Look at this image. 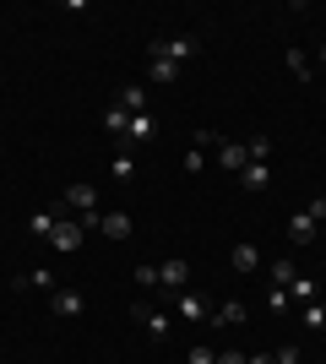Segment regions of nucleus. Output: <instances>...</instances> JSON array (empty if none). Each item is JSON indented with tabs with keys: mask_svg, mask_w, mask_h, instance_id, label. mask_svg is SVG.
<instances>
[{
	"mask_svg": "<svg viewBox=\"0 0 326 364\" xmlns=\"http://www.w3.org/2000/svg\"><path fill=\"white\" fill-rule=\"evenodd\" d=\"M202 164H207V152L190 147V152H185V174H202Z\"/></svg>",
	"mask_w": 326,
	"mask_h": 364,
	"instance_id": "28",
	"label": "nucleus"
},
{
	"mask_svg": "<svg viewBox=\"0 0 326 364\" xmlns=\"http://www.w3.org/2000/svg\"><path fill=\"white\" fill-rule=\"evenodd\" d=\"M114 104H120L125 114H147V109H153V104H147V87H141V82H125Z\"/></svg>",
	"mask_w": 326,
	"mask_h": 364,
	"instance_id": "8",
	"label": "nucleus"
},
{
	"mask_svg": "<svg viewBox=\"0 0 326 364\" xmlns=\"http://www.w3.org/2000/svg\"><path fill=\"white\" fill-rule=\"evenodd\" d=\"M147 82L169 87V82H180V65H174V60H153V55H147Z\"/></svg>",
	"mask_w": 326,
	"mask_h": 364,
	"instance_id": "14",
	"label": "nucleus"
},
{
	"mask_svg": "<svg viewBox=\"0 0 326 364\" xmlns=\"http://www.w3.org/2000/svg\"><path fill=\"white\" fill-rule=\"evenodd\" d=\"M217 164L229 168V174H239V168L250 164V152H245V141H229V136H223V141H217Z\"/></svg>",
	"mask_w": 326,
	"mask_h": 364,
	"instance_id": "7",
	"label": "nucleus"
},
{
	"mask_svg": "<svg viewBox=\"0 0 326 364\" xmlns=\"http://www.w3.org/2000/svg\"><path fill=\"white\" fill-rule=\"evenodd\" d=\"M158 289H163V294H185L190 289V261L185 256H169L163 267H158Z\"/></svg>",
	"mask_w": 326,
	"mask_h": 364,
	"instance_id": "2",
	"label": "nucleus"
},
{
	"mask_svg": "<svg viewBox=\"0 0 326 364\" xmlns=\"http://www.w3.org/2000/svg\"><path fill=\"white\" fill-rule=\"evenodd\" d=\"M104 131H114V136L125 141V136H131V114H125V109L114 104V109H109V114H104Z\"/></svg>",
	"mask_w": 326,
	"mask_h": 364,
	"instance_id": "22",
	"label": "nucleus"
},
{
	"mask_svg": "<svg viewBox=\"0 0 326 364\" xmlns=\"http://www.w3.org/2000/svg\"><path fill=\"white\" fill-rule=\"evenodd\" d=\"M131 316L141 321V332L153 337V343H163V337H169V326H174V316H169V304H163V310H153V304H136V310H131Z\"/></svg>",
	"mask_w": 326,
	"mask_h": 364,
	"instance_id": "3",
	"label": "nucleus"
},
{
	"mask_svg": "<svg viewBox=\"0 0 326 364\" xmlns=\"http://www.w3.org/2000/svg\"><path fill=\"white\" fill-rule=\"evenodd\" d=\"M272 359H278V364H299V348H294V343H288V348H278V353H272Z\"/></svg>",
	"mask_w": 326,
	"mask_h": 364,
	"instance_id": "32",
	"label": "nucleus"
},
{
	"mask_svg": "<svg viewBox=\"0 0 326 364\" xmlns=\"http://www.w3.org/2000/svg\"><path fill=\"white\" fill-rule=\"evenodd\" d=\"M16 289H38V294H55L60 283H55V272H49V267H33V272H22V277H16Z\"/></svg>",
	"mask_w": 326,
	"mask_h": 364,
	"instance_id": "11",
	"label": "nucleus"
},
{
	"mask_svg": "<svg viewBox=\"0 0 326 364\" xmlns=\"http://www.w3.org/2000/svg\"><path fill=\"white\" fill-rule=\"evenodd\" d=\"M245 152H250V164H272V136H250Z\"/></svg>",
	"mask_w": 326,
	"mask_h": 364,
	"instance_id": "23",
	"label": "nucleus"
},
{
	"mask_svg": "<svg viewBox=\"0 0 326 364\" xmlns=\"http://www.w3.org/2000/svg\"><path fill=\"white\" fill-rule=\"evenodd\" d=\"M185 364H217V348H190Z\"/></svg>",
	"mask_w": 326,
	"mask_h": 364,
	"instance_id": "27",
	"label": "nucleus"
},
{
	"mask_svg": "<svg viewBox=\"0 0 326 364\" xmlns=\"http://www.w3.org/2000/svg\"><path fill=\"white\" fill-rule=\"evenodd\" d=\"M266 310H272V316H288V289H272V283H266Z\"/></svg>",
	"mask_w": 326,
	"mask_h": 364,
	"instance_id": "25",
	"label": "nucleus"
},
{
	"mask_svg": "<svg viewBox=\"0 0 326 364\" xmlns=\"http://www.w3.org/2000/svg\"><path fill=\"white\" fill-rule=\"evenodd\" d=\"M49 245H55L60 256H71V250L82 245V223H77V218H60V223L49 228Z\"/></svg>",
	"mask_w": 326,
	"mask_h": 364,
	"instance_id": "4",
	"label": "nucleus"
},
{
	"mask_svg": "<svg viewBox=\"0 0 326 364\" xmlns=\"http://www.w3.org/2000/svg\"><path fill=\"white\" fill-rule=\"evenodd\" d=\"M234 272H261V250H256V245H234Z\"/></svg>",
	"mask_w": 326,
	"mask_h": 364,
	"instance_id": "15",
	"label": "nucleus"
},
{
	"mask_svg": "<svg viewBox=\"0 0 326 364\" xmlns=\"http://www.w3.org/2000/svg\"><path fill=\"white\" fill-rule=\"evenodd\" d=\"M288 71H294V82H310L315 65H310V55H305V49H288Z\"/></svg>",
	"mask_w": 326,
	"mask_h": 364,
	"instance_id": "21",
	"label": "nucleus"
},
{
	"mask_svg": "<svg viewBox=\"0 0 326 364\" xmlns=\"http://www.w3.org/2000/svg\"><path fill=\"white\" fill-rule=\"evenodd\" d=\"M239 185H245V191H266V185H272V164H245L239 168Z\"/></svg>",
	"mask_w": 326,
	"mask_h": 364,
	"instance_id": "12",
	"label": "nucleus"
},
{
	"mask_svg": "<svg viewBox=\"0 0 326 364\" xmlns=\"http://www.w3.org/2000/svg\"><path fill=\"white\" fill-rule=\"evenodd\" d=\"M196 49H202V44H196L190 33H180V38H153V44H147V55H153V60H174V65H185Z\"/></svg>",
	"mask_w": 326,
	"mask_h": 364,
	"instance_id": "1",
	"label": "nucleus"
},
{
	"mask_svg": "<svg viewBox=\"0 0 326 364\" xmlns=\"http://www.w3.org/2000/svg\"><path fill=\"white\" fill-rule=\"evenodd\" d=\"M305 213H310L315 223H326V196H310V201H305Z\"/></svg>",
	"mask_w": 326,
	"mask_h": 364,
	"instance_id": "29",
	"label": "nucleus"
},
{
	"mask_svg": "<svg viewBox=\"0 0 326 364\" xmlns=\"http://www.w3.org/2000/svg\"><path fill=\"white\" fill-rule=\"evenodd\" d=\"M174 316H180V321H207V299H202L196 289L174 294Z\"/></svg>",
	"mask_w": 326,
	"mask_h": 364,
	"instance_id": "6",
	"label": "nucleus"
},
{
	"mask_svg": "<svg viewBox=\"0 0 326 364\" xmlns=\"http://www.w3.org/2000/svg\"><path fill=\"white\" fill-rule=\"evenodd\" d=\"M250 364H278V359H272V353H250Z\"/></svg>",
	"mask_w": 326,
	"mask_h": 364,
	"instance_id": "33",
	"label": "nucleus"
},
{
	"mask_svg": "<svg viewBox=\"0 0 326 364\" xmlns=\"http://www.w3.org/2000/svg\"><path fill=\"white\" fill-rule=\"evenodd\" d=\"M49 304H55V316H82V310H87V299H82L77 289H55Z\"/></svg>",
	"mask_w": 326,
	"mask_h": 364,
	"instance_id": "9",
	"label": "nucleus"
},
{
	"mask_svg": "<svg viewBox=\"0 0 326 364\" xmlns=\"http://www.w3.org/2000/svg\"><path fill=\"white\" fill-rule=\"evenodd\" d=\"M321 65H326V38H321Z\"/></svg>",
	"mask_w": 326,
	"mask_h": 364,
	"instance_id": "34",
	"label": "nucleus"
},
{
	"mask_svg": "<svg viewBox=\"0 0 326 364\" xmlns=\"http://www.w3.org/2000/svg\"><path fill=\"white\" fill-rule=\"evenodd\" d=\"M294 261H272V267H266V283H272V289H288V283H294Z\"/></svg>",
	"mask_w": 326,
	"mask_h": 364,
	"instance_id": "20",
	"label": "nucleus"
},
{
	"mask_svg": "<svg viewBox=\"0 0 326 364\" xmlns=\"http://www.w3.org/2000/svg\"><path fill=\"white\" fill-rule=\"evenodd\" d=\"M153 136V109H147V114H131V136L120 141V147H136V141H147Z\"/></svg>",
	"mask_w": 326,
	"mask_h": 364,
	"instance_id": "16",
	"label": "nucleus"
},
{
	"mask_svg": "<svg viewBox=\"0 0 326 364\" xmlns=\"http://www.w3.org/2000/svg\"><path fill=\"white\" fill-rule=\"evenodd\" d=\"M65 207H71L77 218H87V213H104V207H98V191H93V185H65Z\"/></svg>",
	"mask_w": 326,
	"mask_h": 364,
	"instance_id": "5",
	"label": "nucleus"
},
{
	"mask_svg": "<svg viewBox=\"0 0 326 364\" xmlns=\"http://www.w3.org/2000/svg\"><path fill=\"white\" fill-rule=\"evenodd\" d=\"M109 174H114L120 185H131V180L141 174V168H136V152H131V147H125V152H114V164H109Z\"/></svg>",
	"mask_w": 326,
	"mask_h": 364,
	"instance_id": "13",
	"label": "nucleus"
},
{
	"mask_svg": "<svg viewBox=\"0 0 326 364\" xmlns=\"http://www.w3.org/2000/svg\"><path fill=\"white\" fill-rule=\"evenodd\" d=\"M315 228H321V223H315V218L299 207V213L288 218V240H294V245H310V240H315Z\"/></svg>",
	"mask_w": 326,
	"mask_h": 364,
	"instance_id": "10",
	"label": "nucleus"
},
{
	"mask_svg": "<svg viewBox=\"0 0 326 364\" xmlns=\"http://www.w3.org/2000/svg\"><path fill=\"white\" fill-rule=\"evenodd\" d=\"M217 364H250V353H239V348H229V353H217Z\"/></svg>",
	"mask_w": 326,
	"mask_h": 364,
	"instance_id": "31",
	"label": "nucleus"
},
{
	"mask_svg": "<svg viewBox=\"0 0 326 364\" xmlns=\"http://www.w3.org/2000/svg\"><path fill=\"white\" fill-rule=\"evenodd\" d=\"M299 321H305L310 332H321V326H326V299H310V304H299Z\"/></svg>",
	"mask_w": 326,
	"mask_h": 364,
	"instance_id": "19",
	"label": "nucleus"
},
{
	"mask_svg": "<svg viewBox=\"0 0 326 364\" xmlns=\"http://www.w3.org/2000/svg\"><path fill=\"white\" fill-rule=\"evenodd\" d=\"M239 321H245V304H239V299L217 304V326H239Z\"/></svg>",
	"mask_w": 326,
	"mask_h": 364,
	"instance_id": "24",
	"label": "nucleus"
},
{
	"mask_svg": "<svg viewBox=\"0 0 326 364\" xmlns=\"http://www.w3.org/2000/svg\"><path fill=\"white\" fill-rule=\"evenodd\" d=\"M136 283L141 289H158V267H136Z\"/></svg>",
	"mask_w": 326,
	"mask_h": 364,
	"instance_id": "30",
	"label": "nucleus"
},
{
	"mask_svg": "<svg viewBox=\"0 0 326 364\" xmlns=\"http://www.w3.org/2000/svg\"><path fill=\"white\" fill-rule=\"evenodd\" d=\"M288 299H299V304L321 299V283H315V277H294V283H288Z\"/></svg>",
	"mask_w": 326,
	"mask_h": 364,
	"instance_id": "17",
	"label": "nucleus"
},
{
	"mask_svg": "<svg viewBox=\"0 0 326 364\" xmlns=\"http://www.w3.org/2000/svg\"><path fill=\"white\" fill-rule=\"evenodd\" d=\"M104 234L109 240H131V213H104Z\"/></svg>",
	"mask_w": 326,
	"mask_h": 364,
	"instance_id": "18",
	"label": "nucleus"
},
{
	"mask_svg": "<svg viewBox=\"0 0 326 364\" xmlns=\"http://www.w3.org/2000/svg\"><path fill=\"white\" fill-rule=\"evenodd\" d=\"M60 218H65V213H33V223H28V228H33V234H44V240H49V228L60 223Z\"/></svg>",
	"mask_w": 326,
	"mask_h": 364,
	"instance_id": "26",
	"label": "nucleus"
}]
</instances>
